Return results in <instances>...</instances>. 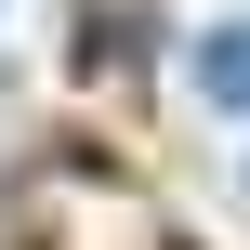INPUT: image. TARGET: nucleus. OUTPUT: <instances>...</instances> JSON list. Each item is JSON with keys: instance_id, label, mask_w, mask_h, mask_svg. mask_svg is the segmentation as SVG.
Listing matches in <instances>:
<instances>
[{"instance_id": "f257e3e1", "label": "nucleus", "mask_w": 250, "mask_h": 250, "mask_svg": "<svg viewBox=\"0 0 250 250\" xmlns=\"http://www.w3.org/2000/svg\"><path fill=\"white\" fill-rule=\"evenodd\" d=\"M198 92H211L224 119H250V13H237V26H211V40H198Z\"/></svg>"}]
</instances>
